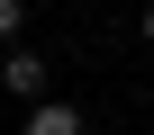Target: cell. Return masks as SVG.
Wrapping results in <instances>:
<instances>
[{
    "label": "cell",
    "mask_w": 154,
    "mask_h": 135,
    "mask_svg": "<svg viewBox=\"0 0 154 135\" xmlns=\"http://www.w3.org/2000/svg\"><path fill=\"white\" fill-rule=\"evenodd\" d=\"M45 81H54V72H45V54H36V45H9V54H0V90H9V99L36 108V99H54Z\"/></svg>",
    "instance_id": "cell-1"
},
{
    "label": "cell",
    "mask_w": 154,
    "mask_h": 135,
    "mask_svg": "<svg viewBox=\"0 0 154 135\" xmlns=\"http://www.w3.org/2000/svg\"><path fill=\"white\" fill-rule=\"evenodd\" d=\"M18 135H82V108H72V99H36Z\"/></svg>",
    "instance_id": "cell-2"
},
{
    "label": "cell",
    "mask_w": 154,
    "mask_h": 135,
    "mask_svg": "<svg viewBox=\"0 0 154 135\" xmlns=\"http://www.w3.org/2000/svg\"><path fill=\"white\" fill-rule=\"evenodd\" d=\"M27 36V0H0V45H18Z\"/></svg>",
    "instance_id": "cell-3"
},
{
    "label": "cell",
    "mask_w": 154,
    "mask_h": 135,
    "mask_svg": "<svg viewBox=\"0 0 154 135\" xmlns=\"http://www.w3.org/2000/svg\"><path fill=\"white\" fill-rule=\"evenodd\" d=\"M136 36H145V45H154V0H145V9H136Z\"/></svg>",
    "instance_id": "cell-4"
}]
</instances>
